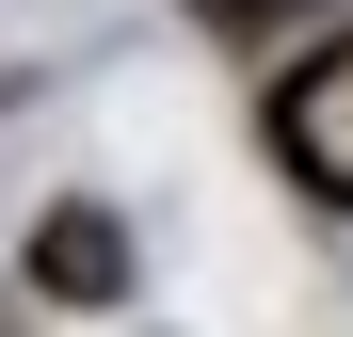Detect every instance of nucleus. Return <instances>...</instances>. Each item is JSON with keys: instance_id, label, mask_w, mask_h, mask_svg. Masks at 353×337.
<instances>
[{"instance_id": "3", "label": "nucleus", "mask_w": 353, "mask_h": 337, "mask_svg": "<svg viewBox=\"0 0 353 337\" xmlns=\"http://www.w3.org/2000/svg\"><path fill=\"white\" fill-rule=\"evenodd\" d=\"M193 17H209V32H289L305 0H193Z\"/></svg>"}, {"instance_id": "1", "label": "nucleus", "mask_w": 353, "mask_h": 337, "mask_svg": "<svg viewBox=\"0 0 353 337\" xmlns=\"http://www.w3.org/2000/svg\"><path fill=\"white\" fill-rule=\"evenodd\" d=\"M273 161H289L321 209H353V48L289 65V96H273Z\"/></svg>"}, {"instance_id": "2", "label": "nucleus", "mask_w": 353, "mask_h": 337, "mask_svg": "<svg viewBox=\"0 0 353 337\" xmlns=\"http://www.w3.org/2000/svg\"><path fill=\"white\" fill-rule=\"evenodd\" d=\"M32 273H48V289H81V305H97V289H112V225H97V209H65V225L32 241Z\"/></svg>"}]
</instances>
